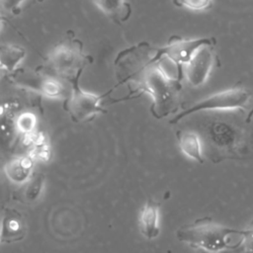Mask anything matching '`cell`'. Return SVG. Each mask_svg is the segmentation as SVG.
<instances>
[{"label": "cell", "instance_id": "3", "mask_svg": "<svg viewBox=\"0 0 253 253\" xmlns=\"http://www.w3.org/2000/svg\"><path fill=\"white\" fill-rule=\"evenodd\" d=\"M243 229H235L213 221L211 217H202L194 222L180 226L176 237L190 247L206 253H221L240 246Z\"/></svg>", "mask_w": 253, "mask_h": 253}, {"label": "cell", "instance_id": "15", "mask_svg": "<svg viewBox=\"0 0 253 253\" xmlns=\"http://www.w3.org/2000/svg\"><path fill=\"white\" fill-rule=\"evenodd\" d=\"M26 56L24 47L16 44H2L0 47V64L1 70L8 75L18 69V65Z\"/></svg>", "mask_w": 253, "mask_h": 253}, {"label": "cell", "instance_id": "2", "mask_svg": "<svg viewBox=\"0 0 253 253\" xmlns=\"http://www.w3.org/2000/svg\"><path fill=\"white\" fill-rule=\"evenodd\" d=\"M161 61L152 58L130 79L137 85V90L150 96L152 103L149 111L158 120L176 115L182 90L181 79L170 77L162 68Z\"/></svg>", "mask_w": 253, "mask_h": 253}, {"label": "cell", "instance_id": "14", "mask_svg": "<svg viewBox=\"0 0 253 253\" xmlns=\"http://www.w3.org/2000/svg\"><path fill=\"white\" fill-rule=\"evenodd\" d=\"M92 2L117 25L126 22L131 15V6L127 0H92Z\"/></svg>", "mask_w": 253, "mask_h": 253}, {"label": "cell", "instance_id": "12", "mask_svg": "<svg viewBox=\"0 0 253 253\" xmlns=\"http://www.w3.org/2000/svg\"><path fill=\"white\" fill-rule=\"evenodd\" d=\"M34 158L31 155L17 156L6 162L4 173L14 184L24 185L33 177Z\"/></svg>", "mask_w": 253, "mask_h": 253}, {"label": "cell", "instance_id": "9", "mask_svg": "<svg viewBox=\"0 0 253 253\" xmlns=\"http://www.w3.org/2000/svg\"><path fill=\"white\" fill-rule=\"evenodd\" d=\"M214 45L206 44L200 47L183 69V76L195 88L206 83L214 64Z\"/></svg>", "mask_w": 253, "mask_h": 253}, {"label": "cell", "instance_id": "1", "mask_svg": "<svg viewBox=\"0 0 253 253\" xmlns=\"http://www.w3.org/2000/svg\"><path fill=\"white\" fill-rule=\"evenodd\" d=\"M241 111L213 112L200 122V135L204 155L212 163L224 160L253 158V126Z\"/></svg>", "mask_w": 253, "mask_h": 253}, {"label": "cell", "instance_id": "18", "mask_svg": "<svg viewBox=\"0 0 253 253\" xmlns=\"http://www.w3.org/2000/svg\"><path fill=\"white\" fill-rule=\"evenodd\" d=\"M237 250L239 253H253V217L248 226L243 229L241 243Z\"/></svg>", "mask_w": 253, "mask_h": 253}, {"label": "cell", "instance_id": "7", "mask_svg": "<svg viewBox=\"0 0 253 253\" xmlns=\"http://www.w3.org/2000/svg\"><path fill=\"white\" fill-rule=\"evenodd\" d=\"M80 77L70 80V93L64 100V109L69 114L70 119L74 123H83L98 114H105L106 109L102 105V101L110 94L112 90L98 95L83 90L79 85Z\"/></svg>", "mask_w": 253, "mask_h": 253}, {"label": "cell", "instance_id": "4", "mask_svg": "<svg viewBox=\"0 0 253 253\" xmlns=\"http://www.w3.org/2000/svg\"><path fill=\"white\" fill-rule=\"evenodd\" d=\"M93 58L83 51V43L69 32L67 37L57 42L47 53L42 70L63 79L66 82L80 77Z\"/></svg>", "mask_w": 253, "mask_h": 253}, {"label": "cell", "instance_id": "21", "mask_svg": "<svg viewBox=\"0 0 253 253\" xmlns=\"http://www.w3.org/2000/svg\"><path fill=\"white\" fill-rule=\"evenodd\" d=\"M252 117H253V107H252V109L250 110V112L247 115V121L251 122L252 121Z\"/></svg>", "mask_w": 253, "mask_h": 253}, {"label": "cell", "instance_id": "16", "mask_svg": "<svg viewBox=\"0 0 253 253\" xmlns=\"http://www.w3.org/2000/svg\"><path fill=\"white\" fill-rule=\"evenodd\" d=\"M44 184V176L42 174H36L25 184L26 187L22 192L23 201L28 204H33L39 200L42 195Z\"/></svg>", "mask_w": 253, "mask_h": 253}, {"label": "cell", "instance_id": "20", "mask_svg": "<svg viewBox=\"0 0 253 253\" xmlns=\"http://www.w3.org/2000/svg\"><path fill=\"white\" fill-rule=\"evenodd\" d=\"M28 0H0L2 10L13 16L19 15L22 10V6Z\"/></svg>", "mask_w": 253, "mask_h": 253}, {"label": "cell", "instance_id": "10", "mask_svg": "<svg viewBox=\"0 0 253 253\" xmlns=\"http://www.w3.org/2000/svg\"><path fill=\"white\" fill-rule=\"evenodd\" d=\"M26 232L25 220L23 215L14 209H4L2 215L1 240L10 243L24 238Z\"/></svg>", "mask_w": 253, "mask_h": 253}, {"label": "cell", "instance_id": "8", "mask_svg": "<svg viewBox=\"0 0 253 253\" xmlns=\"http://www.w3.org/2000/svg\"><path fill=\"white\" fill-rule=\"evenodd\" d=\"M214 38H200V39H182L173 36L169 39L166 45L155 47V58L162 60L163 58L170 59L178 69V78L182 80L183 69L189 63L196 51L206 44L215 45Z\"/></svg>", "mask_w": 253, "mask_h": 253}, {"label": "cell", "instance_id": "5", "mask_svg": "<svg viewBox=\"0 0 253 253\" xmlns=\"http://www.w3.org/2000/svg\"><path fill=\"white\" fill-rule=\"evenodd\" d=\"M250 98V92L243 87H233L222 90L204 98L203 100L176 114L169 121V123L171 125H175L187 117L204 112L242 111L247 107Z\"/></svg>", "mask_w": 253, "mask_h": 253}, {"label": "cell", "instance_id": "6", "mask_svg": "<svg viewBox=\"0 0 253 253\" xmlns=\"http://www.w3.org/2000/svg\"><path fill=\"white\" fill-rule=\"evenodd\" d=\"M7 78L15 86L26 89L50 99H67L70 90L64 84V80L54 76L42 68L29 70L18 68Z\"/></svg>", "mask_w": 253, "mask_h": 253}, {"label": "cell", "instance_id": "17", "mask_svg": "<svg viewBox=\"0 0 253 253\" xmlns=\"http://www.w3.org/2000/svg\"><path fill=\"white\" fill-rule=\"evenodd\" d=\"M16 130L26 137L33 134L37 126V118L31 112H22L14 118Z\"/></svg>", "mask_w": 253, "mask_h": 253}, {"label": "cell", "instance_id": "13", "mask_svg": "<svg viewBox=\"0 0 253 253\" xmlns=\"http://www.w3.org/2000/svg\"><path fill=\"white\" fill-rule=\"evenodd\" d=\"M177 142L181 152L199 163H204V150L200 135L195 130H179L176 132Z\"/></svg>", "mask_w": 253, "mask_h": 253}, {"label": "cell", "instance_id": "11", "mask_svg": "<svg viewBox=\"0 0 253 253\" xmlns=\"http://www.w3.org/2000/svg\"><path fill=\"white\" fill-rule=\"evenodd\" d=\"M159 208L160 204L157 201L148 199L139 214V230L149 240L157 238L160 234Z\"/></svg>", "mask_w": 253, "mask_h": 253}, {"label": "cell", "instance_id": "19", "mask_svg": "<svg viewBox=\"0 0 253 253\" xmlns=\"http://www.w3.org/2000/svg\"><path fill=\"white\" fill-rule=\"evenodd\" d=\"M176 7H184L193 11H201L209 7L211 0H172Z\"/></svg>", "mask_w": 253, "mask_h": 253}]
</instances>
